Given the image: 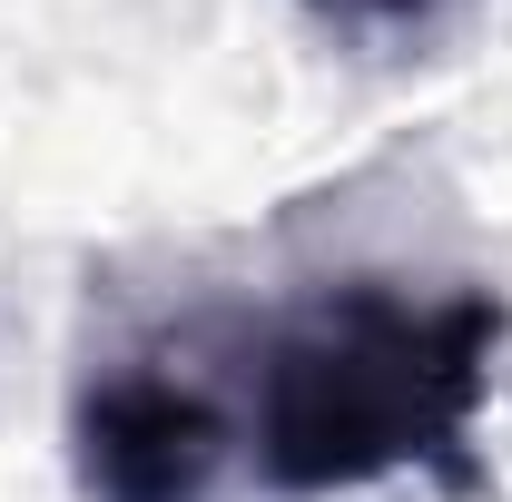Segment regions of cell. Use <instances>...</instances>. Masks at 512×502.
Here are the masks:
<instances>
[{
	"label": "cell",
	"mask_w": 512,
	"mask_h": 502,
	"mask_svg": "<svg viewBox=\"0 0 512 502\" xmlns=\"http://www.w3.org/2000/svg\"><path fill=\"white\" fill-rule=\"evenodd\" d=\"M237 453V414L168 355H128L69 404V463L89 502H217Z\"/></svg>",
	"instance_id": "obj_2"
},
{
	"label": "cell",
	"mask_w": 512,
	"mask_h": 502,
	"mask_svg": "<svg viewBox=\"0 0 512 502\" xmlns=\"http://www.w3.org/2000/svg\"><path fill=\"white\" fill-rule=\"evenodd\" d=\"M296 10L355 60H424L473 20V0H296Z\"/></svg>",
	"instance_id": "obj_3"
},
{
	"label": "cell",
	"mask_w": 512,
	"mask_h": 502,
	"mask_svg": "<svg viewBox=\"0 0 512 502\" xmlns=\"http://www.w3.org/2000/svg\"><path fill=\"white\" fill-rule=\"evenodd\" d=\"M512 315L493 286L414 296L394 276H345L276 315L247 355V473L286 502L365 493L384 473H453L493 394Z\"/></svg>",
	"instance_id": "obj_1"
}]
</instances>
